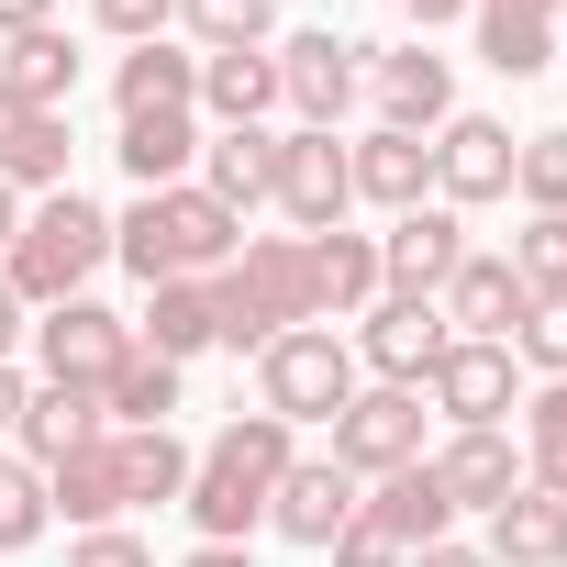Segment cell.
I'll list each match as a JSON object with an SVG mask.
<instances>
[{"instance_id": "cell-1", "label": "cell", "mask_w": 567, "mask_h": 567, "mask_svg": "<svg viewBox=\"0 0 567 567\" xmlns=\"http://www.w3.org/2000/svg\"><path fill=\"white\" fill-rule=\"evenodd\" d=\"M212 312H223L212 346H234V357H267L278 334L323 323L312 245H301V234H256V245H234V267H212Z\"/></svg>"}, {"instance_id": "cell-47", "label": "cell", "mask_w": 567, "mask_h": 567, "mask_svg": "<svg viewBox=\"0 0 567 567\" xmlns=\"http://www.w3.org/2000/svg\"><path fill=\"white\" fill-rule=\"evenodd\" d=\"M189 567H256V556H245V545H200Z\"/></svg>"}, {"instance_id": "cell-48", "label": "cell", "mask_w": 567, "mask_h": 567, "mask_svg": "<svg viewBox=\"0 0 567 567\" xmlns=\"http://www.w3.org/2000/svg\"><path fill=\"white\" fill-rule=\"evenodd\" d=\"M478 12H534V23H556V0H478Z\"/></svg>"}, {"instance_id": "cell-34", "label": "cell", "mask_w": 567, "mask_h": 567, "mask_svg": "<svg viewBox=\"0 0 567 567\" xmlns=\"http://www.w3.org/2000/svg\"><path fill=\"white\" fill-rule=\"evenodd\" d=\"M512 278L534 301H567V212H534V234H512Z\"/></svg>"}, {"instance_id": "cell-27", "label": "cell", "mask_w": 567, "mask_h": 567, "mask_svg": "<svg viewBox=\"0 0 567 567\" xmlns=\"http://www.w3.org/2000/svg\"><path fill=\"white\" fill-rule=\"evenodd\" d=\"M312 245V290H323V312H357V301H379V234H301Z\"/></svg>"}, {"instance_id": "cell-18", "label": "cell", "mask_w": 567, "mask_h": 567, "mask_svg": "<svg viewBox=\"0 0 567 567\" xmlns=\"http://www.w3.org/2000/svg\"><path fill=\"white\" fill-rule=\"evenodd\" d=\"M489 567H567V489H512L489 512Z\"/></svg>"}, {"instance_id": "cell-33", "label": "cell", "mask_w": 567, "mask_h": 567, "mask_svg": "<svg viewBox=\"0 0 567 567\" xmlns=\"http://www.w3.org/2000/svg\"><path fill=\"white\" fill-rule=\"evenodd\" d=\"M478 56H489L501 79H545V56H556V23H534V12H478Z\"/></svg>"}, {"instance_id": "cell-22", "label": "cell", "mask_w": 567, "mask_h": 567, "mask_svg": "<svg viewBox=\"0 0 567 567\" xmlns=\"http://www.w3.org/2000/svg\"><path fill=\"white\" fill-rule=\"evenodd\" d=\"M0 178L12 189H68V123L0 90Z\"/></svg>"}, {"instance_id": "cell-49", "label": "cell", "mask_w": 567, "mask_h": 567, "mask_svg": "<svg viewBox=\"0 0 567 567\" xmlns=\"http://www.w3.org/2000/svg\"><path fill=\"white\" fill-rule=\"evenodd\" d=\"M12 234H23V212H12V178H0V256H12Z\"/></svg>"}, {"instance_id": "cell-44", "label": "cell", "mask_w": 567, "mask_h": 567, "mask_svg": "<svg viewBox=\"0 0 567 567\" xmlns=\"http://www.w3.org/2000/svg\"><path fill=\"white\" fill-rule=\"evenodd\" d=\"M412 23H456V12H478V0H401Z\"/></svg>"}, {"instance_id": "cell-50", "label": "cell", "mask_w": 567, "mask_h": 567, "mask_svg": "<svg viewBox=\"0 0 567 567\" xmlns=\"http://www.w3.org/2000/svg\"><path fill=\"white\" fill-rule=\"evenodd\" d=\"M12 334H23V301H12V290H0V357H12Z\"/></svg>"}, {"instance_id": "cell-7", "label": "cell", "mask_w": 567, "mask_h": 567, "mask_svg": "<svg viewBox=\"0 0 567 567\" xmlns=\"http://www.w3.org/2000/svg\"><path fill=\"white\" fill-rule=\"evenodd\" d=\"M357 90H368V68H357L346 34H290V45H278V101H290L312 134H334L357 112Z\"/></svg>"}, {"instance_id": "cell-2", "label": "cell", "mask_w": 567, "mask_h": 567, "mask_svg": "<svg viewBox=\"0 0 567 567\" xmlns=\"http://www.w3.org/2000/svg\"><path fill=\"white\" fill-rule=\"evenodd\" d=\"M234 245H245V223L212 200V189H145L123 223H112V256L145 278V290H156V278H212V267H234Z\"/></svg>"}, {"instance_id": "cell-28", "label": "cell", "mask_w": 567, "mask_h": 567, "mask_svg": "<svg viewBox=\"0 0 567 567\" xmlns=\"http://www.w3.org/2000/svg\"><path fill=\"white\" fill-rule=\"evenodd\" d=\"M112 156H123V167H134L145 189H178V167L200 156V123H189V112H134Z\"/></svg>"}, {"instance_id": "cell-31", "label": "cell", "mask_w": 567, "mask_h": 567, "mask_svg": "<svg viewBox=\"0 0 567 567\" xmlns=\"http://www.w3.org/2000/svg\"><path fill=\"white\" fill-rule=\"evenodd\" d=\"M200 101H212L223 123H256V112L278 101V56H267V45H234V56H200Z\"/></svg>"}, {"instance_id": "cell-13", "label": "cell", "mask_w": 567, "mask_h": 567, "mask_svg": "<svg viewBox=\"0 0 567 567\" xmlns=\"http://www.w3.org/2000/svg\"><path fill=\"white\" fill-rule=\"evenodd\" d=\"M423 390H434V412H445L456 434H501V412H512V346H467V334H456Z\"/></svg>"}, {"instance_id": "cell-9", "label": "cell", "mask_w": 567, "mask_h": 567, "mask_svg": "<svg viewBox=\"0 0 567 567\" xmlns=\"http://www.w3.org/2000/svg\"><path fill=\"white\" fill-rule=\"evenodd\" d=\"M267 200L290 212L301 234H334V223H346V200H357V178H346V145L301 123L290 145H278V178H267Z\"/></svg>"}, {"instance_id": "cell-24", "label": "cell", "mask_w": 567, "mask_h": 567, "mask_svg": "<svg viewBox=\"0 0 567 567\" xmlns=\"http://www.w3.org/2000/svg\"><path fill=\"white\" fill-rule=\"evenodd\" d=\"M368 90H379V112H390L401 134H423V123H445V112H456V79H445V56H423V45L379 56V68H368Z\"/></svg>"}, {"instance_id": "cell-43", "label": "cell", "mask_w": 567, "mask_h": 567, "mask_svg": "<svg viewBox=\"0 0 567 567\" xmlns=\"http://www.w3.org/2000/svg\"><path fill=\"white\" fill-rule=\"evenodd\" d=\"M45 23V0H0V34H34Z\"/></svg>"}, {"instance_id": "cell-5", "label": "cell", "mask_w": 567, "mask_h": 567, "mask_svg": "<svg viewBox=\"0 0 567 567\" xmlns=\"http://www.w3.org/2000/svg\"><path fill=\"white\" fill-rule=\"evenodd\" d=\"M256 390H267V412L278 423H334L346 401H357V346L346 334H323V323H301V334H278L267 357H256Z\"/></svg>"}, {"instance_id": "cell-35", "label": "cell", "mask_w": 567, "mask_h": 567, "mask_svg": "<svg viewBox=\"0 0 567 567\" xmlns=\"http://www.w3.org/2000/svg\"><path fill=\"white\" fill-rule=\"evenodd\" d=\"M45 512H56V501H45V467H34V456H0V556L34 545Z\"/></svg>"}, {"instance_id": "cell-12", "label": "cell", "mask_w": 567, "mask_h": 567, "mask_svg": "<svg viewBox=\"0 0 567 567\" xmlns=\"http://www.w3.org/2000/svg\"><path fill=\"white\" fill-rule=\"evenodd\" d=\"M34 346H45V379L101 390V379L134 357V323H123V312H101V301H56V312L34 323Z\"/></svg>"}, {"instance_id": "cell-45", "label": "cell", "mask_w": 567, "mask_h": 567, "mask_svg": "<svg viewBox=\"0 0 567 567\" xmlns=\"http://www.w3.org/2000/svg\"><path fill=\"white\" fill-rule=\"evenodd\" d=\"M412 567H489V556H467V545H423Z\"/></svg>"}, {"instance_id": "cell-20", "label": "cell", "mask_w": 567, "mask_h": 567, "mask_svg": "<svg viewBox=\"0 0 567 567\" xmlns=\"http://www.w3.org/2000/svg\"><path fill=\"white\" fill-rule=\"evenodd\" d=\"M423 467H434L445 512H467V501H478V512H501V501L523 489V456H512L501 434H456V445H445V456H423Z\"/></svg>"}, {"instance_id": "cell-39", "label": "cell", "mask_w": 567, "mask_h": 567, "mask_svg": "<svg viewBox=\"0 0 567 567\" xmlns=\"http://www.w3.org/2000/svg\"><path fill=\"white\" fill-rule=\"evenodd\" d=\"M523 357H534L545 379H567V301H534V312H523Z\"/></svg>"}, {"instance_id": "cell-51", "label": "cell", "mask_w": 567, "mask_h": 567, "mask_svg": "<svg viewBox=\"0 0 567 567\" xmlns=\"http://www.w3.org/2000/svg\"><path fill=\"white\" fill-rule=\"evenodd\" d=\"M556 23H567V0H556Z\"/></svg>"}, {"instance_id": "cell-42", "label": "cell", "mask_w": 567, "mask_h": 567, "mask_svg": "<svg viewBox=\"0 0 567 567\" xmlns=\"http://www.w3.org/2000/svg\"><path fill=\"white\" fill-rule=\"evenodd\" d=\"M68 567H156V556H145V545H134V534H90V545H79V556H68Z\"/></svg>"}, {"instance_id": "cell-26", "label": "cell", "mask_w": 567, "mask_h": 567, "mask_svg": "<svg viewBox=\"0 0 567 567\" xmlns=\"http://www.w3.org/2000/svg\"><path fill=\"white\" fill-rule=\"evenodd\" d=\"M101 412H112V434H167V412H178V368L134 346V357L101 379Z\"/></svg>"}, {"instance_id": "cell-23", "label": "cell", "mask_w": 567, "mask_h": 567, "mask_svg": "<svg viewBox=\"0 0 567 567\" xmlns=\"http://www.w3.org/2000/svg\"><path fill=\"white\" fill-rule=\"evenodd\" d=\"M212 334H223V312H212V278H156V301H145V323H134V346L178 368V357H200Z\"/></svg>"}, {"instance_id": "cell-41", "label": "cell", "mask_w": 567, "mask_h": 567, "mask_svg": "<svg viewBox=\"0 0 567 567\" xmlns=\"http://www.w3.org/2000/svg\"><path fill=\"white\" fill-rule=\"evenodd\" d=\"M334 567H412V556H401L390 534H368V523H346V534H334Z\"/></svg>"}, {"instance_id": "cell-17", "label": "cell", "mask_w": 567, "mask_h": 567, "mask_svg": "<svg viewBox=\"0 0 567 567\" xmlns=\"http://www.w3.org/2000/svg\"><path fill=\"white\" fill-rule=\"evenodd\" d=\"M45 501H56L68 523H112V512H134V478H123V434H90L79 456H56V467H45Z\"/></svg>"}, {"instance_id": "cell-38", "label": "cell", "mask_w": 567, "mask_h": 567, "mask_svg": "<svg viewBox=\"0 0 567 567\" xmlns=\"http://www.w3.org/2000/svg\"><path fill=\"white\" fill-rule=\"evenodd\" d=\"M512 189H523L534 212H567V134H523V145H512Z\"/></svg>"}, {"instance_id": "cell-37", "label": "cell", "mask_w": 567, "mask_h": 567, "mask_svg": "<svg viewBox=\"0 0 567 567\" xmlns=\"http://www.w3.org/2000/svg\"><path fill=\"white\" fill-rule=\"evenodd\" d=\"M123 478H134V501H178L189 489V445L178 434H123Z\"/></svg>"}, {"instance_id": "cell-32", "label": "cell", "mask_w": 567, "mask_h": 567, "mask_svg": "<svg viewBox=\"0 0 567 567\" xmlns=\"http://www.w3.org/2000/svg\"><path fill=\"white\" fill-rule=\"evenodd\" d=\"M523 478L534 489H567V379H545L523 401Z\"/></svg>"}, {"instance_id": "cell-10", "label": "cell", "mask_w": 567, "mask_h": 567, "mask_svg": "<svg viewBox=\"0 0 567 567\" xmlns=\"http://www.w3.org/2000/svg\"><path fill=\"white\" fill-rule=\"evenodd\" d=\"M456 267H467V234H456L445 200H423V212H401V223L379 234V290H401V301H434Z\"/></svg>"}, {"instance_id": "cell-16", "label": "cell", "mask_w": 567, "mask_h": 567, "mask_svg": "<svg viewBox=\"0 0 567 567\" xmlns=\"http://www.w3.org/2000/svg\"><path fill=\"white\" fill-rule=\"evenodd\" d=\"M346 178H357V200L423 212V189H434V145H423V134H401V123H379L368 145H346Z\"/></svg>"}, {"instance_id": "cell-29", "label": "cell", "mask_w": 567, "mask_h": 567, "mask_svg": "<svg viewBox=\"0 0 567 567\" xmlns=\"http://www.w3.org/2000/svg\"><path fill=\"white\" fill-rule=\"evenodd\" d=\"M0 90H12V101H34V112H56L68 90H79V56H68V34H12V56H0Z\"/></svg>"}, {"instance_id": "cell-40", "label": "cell", "mask_w": 567, "mask_h": 567, "mask_svg": "<svg viewBox=\"0 0 567 567\" xmlns=\"http://www.w3.org/2000/svg\"><path fill=\"white\" fill-rule=\"evenodd\" d=\"M90 12H101L112 34H134V45H156V23L178 12V0H90Z\"/></svg>"}, {"instance_id": "cell-11", "label": "cell", "mask_w": 567, "mask_h": 567, "mask_svg": "<svg viewBox=\"0 0 567 567\" xmlns=\"http://www.w3.org/2000/svg\"><path fill=\"white\" fill-rule=\"evenodd\" d=\"M445 346H456V334H445V312H434V301H401V290H379V301H368V334H357V357H368L390 390H423Z\"/></svg>"}, {"instance_id": "cell-46", "label": "cell", "mask_w": 567, "mask_h": 567, "mask_svg": "<svg viewBox=\"0 0 567 567\" xmlns=\"http://www.w3.org/2000/svg\"><path fill=\"white\" fill-rule=\"evenodd\" d=\"M12 423H23V379H12V368H0V434H12Z\"/></svg>"}, {"instance_id": "cell-14", "label": "cell", "mask_w": 567, "mask_h": 567, "mask_svg": "<svg viewBox=\"0 0 567 567\" xmlns=\"http://www.w3.org/2000/svg\"><path fill=\"white\" fill-rule=\"evenodd\" d=\"M267 523L290 534V545H334V534L357 523V478H346L334 456H290L278 489H267Z\"/></svg>"}, {"instance_id": "cell-15", "label": "cell", "mask_w": 567, "mask_h": 567, "mask_svg": "<svg viewBox=\"0 0 567 567\" xmlns=\"http://www.w3.org/2000/svg\"><path fill=\"white\" fill-rule=\"evenodd\" d=\"M512 145H523V134H501L489 112H445V145H434L445 212H456V200H501V189H512Z\"/></svg>"}, {"instance_id": "cell-19", "label": "cell", "mask_w": 567, "mask_h": 567, "mask_svg": "<svg viewBox=\"0 0 567 567\" xmlns=\"http://www.w3.org/2000/svg\"><path fill=\"white\" fill-rule=\"evenodd\" d=\"M90 434H112V412H101V390H79V379H45V390L23 401V456H34V467H56V456H79Z\"/></svg>"}, {"instance_id": "cell-25", "label": "cell", "mask_w": 567, "mask_h": 567, "mask_svg": "<svg viewBox=\"0 0 567 567\" xmlns=\"http://www.w3.org/2000/svg\"><path fill=\"white\" fill-rule=\"evenodd\" d=\"M200 156H212V178H200V189H212L234 223H245V212L267 200V178H278V134H256V123H223Z\"/></svg>"}, {"instance_id": "cell-30", "label": "cell", "mask_w": 567, "mask_h": 567, "mask_svg": "<svg viewBox=\"0 0 567 567\" xmlns=\"http://www.w3.org/2000/svg\"><path fill=\"white\" fill-rule=\"evenodd\" d=\"M200 101V56H178V45H134L123 56V123L134 112H189Z\"/></svg>"}, {"instance_id": "cell-4", "label": "cell", "mask_w": 567, "mask_h": 567, "mask_svg": "<svg viewBox=\"0 0 567 567\" xmlns=\"http://www.w3.org/2000/svg\"><path fill=\"white\" fill-rule=\"evenodd\" d=\"M112 256V223L79 200V189H45V212L12 234V256H0V290H12V301H79V278Z\"/></svg>"}, {"instance_id": "cell-21", "label": "cell", "mask_w": 567, "mask_h": 567, "mask_svg": "<svg viewBox=\"0 0 567 567\" xmlns=\"http://www.w3.org/2000/svg\"><path fill=\"white\" fill-rule=\"evenodd\" d=\"M357 523H368V534H390L401 556L445 545V489H434V467H390V478H379V501H357Z\"/></svg>"}, {"instance_id": "cell-3", "label": "cell", "mask_w": 567, "mask_h": 567, "mask_svg": "<svg viewBox=\"0 0 567 567\" xmlns=\"http://www.w3.org/2000/svg\"><path fill=\"white\" fill-rule=\"evenodd\" d=\"M278 467H290V423H278V412H245V423H223V434L189 456V512H200V534H212V545L256 534V523H267V489H278Z\"/></svg>"}, {"instance_id": "cell-8", "label": "cell", "mask_w": 567, "mask_h": 567, "mask_svg": "<svg viewBox=\"0 0 567 567\" xmlns=\"http://www.w3.org/2000/svg\"><path fill=\"white\" fill-rule=\"evenodd\" d=\"M434 312H445V334H467V346H512L523 312H534V290L512 278V256H478V245H467V267L434 290Z\"/></svg>"}, {"instance_id": "cell-6", "label": "cell", "mask_w": 567, "mask_h": 567, "mask_svg": "<svg viewBox=\"0 0 567 567\" xmlns=\"http://www.w3.org/2000/svg\"><path fill=\"white\" fill-rule=\"evenodd\" d=\"M334 467L346 478H390V467H423V390H357L334 412Z\"/></svg>"}, {"instance_id": "cell-36", "label": "cell", "mask_w": 567, "mask_h": 567, "mask_svg": "<svg viewBox=\"0 0 567 567\" xmlns=\"http://www.w3.org/2000/svg\"><path fill=\"white\" fill-rule=\"evenodd\" d=\"M178 23L200 34V56H234V45H267V0H178Z\"/></svg>"}]
</instances>
